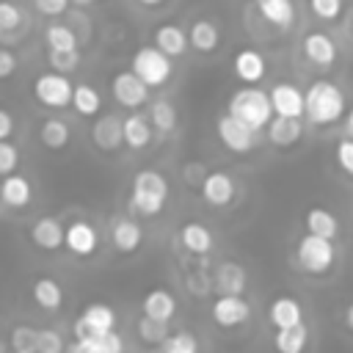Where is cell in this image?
Instances as JSON below:
<instances>
[{"label": "cell", "mask_w": 353, "mask_h": 353, "mask_svg": "<svg viewBox=\"0 0 353 353\" xmlns=\"http://www.w3.org/2000/svg\"><path fill=\"white\" fill-rule=\"evenodd\" d=\"M303 116L317 127L339 121L345 116V94H342V88L336 83H331V80H314L309 85V91L303 94Z\"/></svg>", "instance_id": "obj_1"}, {"label": "cell", "mask_w": 353, "mask_h": 353, "mask_svg": "<svg viewBox=\"0 0 353 353\" xmlns=\"http://www.w3.org/2000/svg\"><path fill=\"white\" fill-rule=\"evenodd\" d=\"M168 201V182L160 171L154 168H141L132 176V190H130V207L138 215H157Z\"/></svg>", "instance_id": "obj_2"}, {"label": "cell", "mask_w": 353, "mask_h": 353, "mask_svg": "<svg viewBox=\"0 0 353 353\" xmlns=\"http://www.w3.org/2000/svg\"><path fill=\"white\" fill-rule=\"evenodd\" d=\"M229 116L237 119L240 124H245L251 132H259L273 119L268 94L259 91V88H240L229 99Z\"/></svg>", "instance_id": "obj_3"}, {"label": "cell", "mask_w": 353, "mask_h": 353, "mask_svg": "<svg viewBox=\"0 0 353 353\" xmlns=\"http://www.w3.org/2000/svg\"><path fill=\"white\" fill-rule=\"evenodd\" d=\"M116 325H119L116 309L97 301V303L83 306V312L72 323V334H74V342H80V339H88V336L110 334V331H116Z\"/></svg>", "instance_id": "obj_4"}, {"label": "cell", "mask_w": 353, "mask_h": 353, "mask_svg": "<svg viewBox=\"0 0 353 353\" xmlns=\"http://www.w3.org/2000/svg\"><path fill=\"white\" fill-rule=\"evenodd\" d=\"M295 259L301 265V270L312 273V276H323L331 270L334 259H336V248L331 240H320L312 234H303L295 245Z\"/></svg>", "instance_id": "obj_5"}, {"label": "cell", "mask_w": 353, "mask_h": 353, "mask_svg": "<svg viewBox=\"0 0 353 353\" xmlns=\"http://www.w3.org/2000/svg\"><path fill=\"white\" fill-rule=\"evenodd\" d=\"M130 66H132L130 72H132L146 88L163 85V83L171 77V72H174L171 58H165V55L157 52L154 47H141V50L132 55V63H130Z\"/></svg>", "instance_id": "obj_6"}, {"label": "cell", "mask_w": 353, "mask_h": 353, "mask_svg": "<svg viewBox=\"0 0 353 353\" xmlns=\"http://www.w3.org/2000/svg\"><path fill=\"white\" fill-rule=\"evenodd\" d=\"M72 80L58 72H41L33 80V97L47 108H66L72 99Z\"/></svg>", "instance_id": "obj_7"}, {"label": "cell", "mask_w": 353, "mask_h": 353, "mask_svg": "<svg viewBox=\"0 0 353 353\" xmlns=\"http://www.w3.org/2000/svg\"><path fill=\"white\" fill-rule=\"evenodd\" d=\"M210 314L218 328H240L251 320V303L243 295H218L210 306Z\"/></svg>", "instance_id": "obj_8"}, {"label": "cell", "mask_w": 353, "mask_h": 353, "mask_svg": "<svg viewBox=\"0 0 353 353\" xmlns=\"http://www.w3.org/2000/svg\"><path fill=\"white\" fill-rule=\"evenodd\" d=\"M268 102H270V113L279 119H298L303 116V91L292 83H276L268 91Z\"/></svg>", "instance_id": "obj_9"}, {"label": "cell", "mask_w": 353, "mask_h": 353, "mask_svg": "<svg viewBox=\"0 0 353 353\" xmlns=\"http://www.w3.org/2000/svg\"><path fill=\"white\" fill-rule=\"evenodd\" d=\"M110 91H113V99L130 110L141 108L146 99H149V88L132 74V72H119L113 80H110Z\"/></svg>", "instance_id": "obj_10"}, {"label": "cell", "mask_w": 353, "mask_h": 353, "mask_svg": "<svg viewBox=\"0 0 353 353\" xmlns=\"http://www.w3.org/2000/svg\"><path fill=\"white\" fill-rule=\"evenodd\" d=\"M215 130H218V138H221V143H223L226 149L240 152V154L254 149V135H256V132H251L245 124H240V121L232 119L229 113H223V116L215 121Z\"/></svg>", "instance_id": "obj_11"}, {"label": "cell", "mask_w": 353, "mask_h": 353, "mask_svg": "<svg viewBox=\"0 0 353 353\" xmlns=\"http://www.w3.org/2000/svg\"><path fill=\"white\" fill-rule=\"evenodd\" d=\"M141 312H143L141 317H149V320H157V323H168L176 314V298L165 287H152L141 298Z\"/></svg>", "instance_id": "obj_12"}, {"label": "cell", "mask_w": 353, "mask_h": 353, "mask_svg": "<svg viewBox=\"0 0 353 353\" xmlns=\"http://www.w3.org/2000/svg\"><path fill=\"white\" fill-rule=\"evenodd\" d=\"M63 245L74 254V256H91L99 245V234L88 221H72L63 229Z\"/></svg>", "instance_id": "obj_13"}, {"label": "cell", "mask_w": 353, "mask_h": 353, "mask_svg": "<svg viewBox=\"0 0 353 353\" xmlns=\"http://www.w3.org/2000/svg\"><path fill=\"white\" fill-rule=\"evenodd\" d=\"M201 196L212 207H226L234 199V179L226 171L204 174V179H201Z\"/></svg>", "instance_id": "obj_14"}, {"label": "cell", "mask_w": 353, "mask_h": 353, "mask_svg": "<svg viewBox=\"0 0 353 353\" xmlns=\"http://www.w3.org/2000/svg\"><path fill=\"white\" fill-rule=\"evenodd\" d=\"M110 243L119 254H132L143 243V229L132 218H116L110 226Z\"/></svg>", "instance_id": "obj_15"}, {"label": "cell", "mask_w": 353, "mask_h": 353, "mask_svg": "<svg viewBox=\"0 0 353 353\" xmlns=\"http://www.w3.org/2000/svg\"><path fill=\"white\" fill-rule=\"evenodd\" d=\"M268 320H270V325H273L276 331L295 328V325L303 323V306H301L295 298H290V295H279V298L270 303V309H268Z\"/></svg>", "instance_id": "obj_16"}, {"label": "cell", "mask_w": 353, "mask_h": 353, "mask_svg": "<svg viewBox=\"0 0 353 353\" xmlns=\"http://www.w3.org/2000/svg\"><path fill=\"white\" fill-rule=\"evenodd\" d=\"M212 284H215L218 295H243L245 287H248V273L237 262H221L218 270H215Z\"/></svg>", "instance_id": "obj_17"}, {"label": "cell", "mask_w": 353, "mask_h": 353, "mask_svg": "<svg viewBox=\"0 0 353 353\" xmlns=\"http://www.w3.org/2000/svg\"><path fill=\"white\" fill-rule=\"evenodd\" d=\"M30 240L41 251H58L63 245V223L52 215H44L30 226Z\"/></svg>", "instance_id": "obj_18"}, {"label": "cell", "mask_w": 353, "mask_h": 353, "mask_svg": "<svg viewBox=\"0 0 353 353\" xmlns=\"http://www.w3.org/2000/svg\"><path fill=\"white\" fill-rule=\"evenodd\" d=\"M0 199H3V204L11 207V210L28 207L30 199H33V185H30V179L22 176V174H8V176L0 182Z\"/></svg>", "instance_id": "obj_19"}, {"label": "cell", "mask_w": 353, "mask_h": 353, "mask_svg": "<svg viewBox=\"0 0 353 353\" xmlns=\"http://www.w3.org/2000/svg\"><path fill=\"white\" fill-rule=\"evenodd\" d=\"M303 55L317 63V66H331L336 61V44L331 36L314 30V33H306L303 36Z\"/></svg>", "instance_id": "obj_20"}, {"label": "cell", "mask_w": 353, "mask_h": 353, "mask_svg": "<svg viewBox=\"0 0 353 353\" xmlns=\"http://www.w3.org/2000/svg\"><path fill=\"white\" fill-rule=\"evenodd\" d=\"M154 50L165 58H179L188 52V36L179 25H160L154 30Z\"/></svg>", "instance_id": "obj_21"}, {"label": "cell", "mask_w": 353, "mask_h": 353, "mask_svg": "<svg viewBox=\"0 0 353 353\" xmlns=\"http://www.w3.org/2000/svg\"><path fill=\"white\" fill-rule=\"evenodd\" d=\"M179 243H182L185 251H190V254H196V256L210 254L212 245H215L212 232H210L204 223H199V221H190V223H185V226L179 229Z\"/></svg>", "instance_id": "obj_22"}, {"label": "cell", "mask_w": 353, "mask_h": 353, "mask_svg": "<svg viewBox=\"0 0 353 353\" xmlns=\"http://www.w3.org/2000/svg\"><path fill=\"white\" fill-rule=\"evenodd\" d=\"M30 298H33V303H36L39 309L55 312V309H61V303H63V287H61L55 279H50V276H39V279L30 284Z\"/></svg>", "instance_id": "obj_23"}, {"label": "cell", "mask_w": 353, "mask_h": 353, "mask_svg": "<svg viewBox=\"0 0 353 353\" xmlns=\"http://www.w3.org/2000/svg\"><path fill=\"white\" fill-rule=\"evenodd\" d=\"M152 141V124L143 113H130L127 119H121V143H127L130 149H143Z\"/></svg>", "instance_id": "obj_24"}, {"label": "cell", "mask_w": 353, "mask_h": 353, "mask_svg": "<svg viewBox=\"0 0 353 353\" xmlns=\"http://www.w3.org/2000/svg\"><path fill=\"white\" fill-rule=\"evenodd\" d=\"M66 353H124V336H121L119 331L99 334V336H88V339L72 342Z\"/></svg>", "instance_id": "obj_25"}, {"label": "cell", "mask_w": 353, "mask_h": 353, "mask_svg": "<svg viewBox=\"0 0 353 353\" xmlns=\"http://www.w3.org/2000/svg\"><path fill=\"white\" fill-rule=\"evenodd\" d=\"M306 234L312 237H320V240H331L339 234V221L331 210H323V207H312L306 212Z\"/></svg>", "instance_id": "obj_26"}, {"label": "cell", "mask_w": 353, "mask_h": 353, "mask_svg": "<svg viewBox=\"0 0 353 353\" xmlns=\"http://www.w3.org/2000/svg\"><path fill=\"white\" fill-rule=\"evenodd\" d=\"M232 66L243 83H259L265 77V58L256 50H237Z\"/></svg>", "instance_id": "obj_27"}, {"label": "cell", "mask_w": 353, "mask_h": 353, "mask_svg": "<svg viewBox=\"0 0 353 353\" xmlns=\"http://www.w3.org/2000/svg\"><path fill=\"white\" fill-rule=\"evenodd\" d=\"M91 138L94 143L102 149V152H116L121 146V119H116L113 113L110 116H102L94 130H91Z\"/></svg>", "instance_id": "obj_28"}, {"label": "cell", "mask_w": 353, "mask_h": 353, "mask_svg": "<svg viewBox=\"0 0 353 353\" xmlns=\"http://www.w3.org/2000/svg\"><path fill=\"white\" fill-rule=\"evenodd\" d=\"M185 36H188V47H193V50H199V52H212V50L218 47L221 30H218V25L210 22V19H196Z\"/></svg>", "instance_id": "obj_29"}, {"label": "cell", "mask_w": 353, "mask_h": 353, "mask_svg": "<svg viewBox=\"0 0 353 353\" xmlns=\"http://www.w3.org/2000/svg\"><path fill=\"white\" fill-rule=\"evenodd\" d=\"M309 347V328L301 323L295 328L273 331V350L276 353H306Z\"/></svg>", "instance_id": "obj_30"}, {"label": "cell", "mask_w": 353, "mask_h": 353, "mask_svg": "<svg viewBox=\"0 0 353 353\" xmlns=\"http://www.w3.org/2000/svg\"><path fill=\"white\" fill-rule=\"evenodd\" d=\"M256 8L276 28H290L295 22V6H292V0H256Z\"/></svg>", "instance_id": "obj_31"}, {"label": "cell", "mask_w": 353, "mask_h": 353, "mask_svg": "<svg viewBox=\"0 0 353 353\" xmlns=\"http://www.w3.org/2000/svg\"><path fill=\"white\" fill-rule=\"evenodd\" d=\"M265 127H268L270 143H276V146H292L301 138V132H303L298 119H279V116H273Z\"/></svg>", "instance_id": "obj_32"}, {"label": "cell", "mask_w": 353, "mask_h": 353, "mask_svg": "<svg viewBox=\"0 0 353 353\" xmlns=\"http://www.w3.org/2000/svg\"><path fill=\"white\" fill-rule=\"evenodd\" d=\"M69 105H72L80 116H94V113H99V108H102V97H99V91H97L94 85L77 83V85H72V99H69Z\"/></svg>", "instance_id": "obj_33"}, {"label": "cell", "mask_w": 353, "mask_h": 353, "mask_svg": "<svg viewBox=\"0 0 353 353\" xmlns=\"http://www.w3.org/2000/svg\"><path fill=\"white\" fill-rule=\"evenodd\" d=\"M39 138H41V143L47 149H63L69 143L72 132H69V124L66 121H61V119H44L41 127H39Z\"/></svg>", "instance_id": "obj_34"}, {"label": "cell", "mask_w": 353, "mask_h": 353, "mask_svg": "<svg viewBox=\"0 0 353 353\" xmlns=\"http://www.w3.org/2000/svg\"><path fill=\"white\" fill-rule=\"evenodd\" d=\"M44 41H47V50L52 52H72L77 50V36L69 25H50L44 30Z\"/></svg>", "instance_id": "obj_35"}, {"label": "cell", "mask_w": 353, "mask_h": 353, "mask_svg": "<svg viewBox=\"0 0 353 353\" xmlns=\"http://www.w3.org/2000/svg\"><path fill=\"white\" fill-rule=\"evenodd\" d=\"M160 353H199V336L188 328H179L160 342Z\"/></svg>", "instance_id": "obj_36"}, {"label": "cell", "mask_w": 353, "mask_h": 353, "mask_svg": "<svg viewBox=\"0 0 353 353\" xmlns=\"http://www.w3.org/2000/svg\"><path fill=\"white\" fill-rule=\"evenodd\" d=\"M149 124H154V130L160 132H171L176 127V110L168 99H154L152 108H149Z\"/></svg>", "instance_id": "obj_37"}, {"label": "cell", "mask_w": 353, "mask_h": 353, "mask_svg": "<svg viewBox=\"0 0 353 353\" xmlns=\"http://www.w3.org/2000/svg\"><path fill=\"white\" fill-rule=\"evenodd\" d=\"M135 334H138V339H141L143 345L160 347V342H163L171 331H168V323H157V320H149V317H138Z\"/></svg>", "instance_id": "obj_38"}, {"label": "cell", "mask_w": 353, "mask_h": 353, "mask_svg": "<svg viewBox=\"0 0 353 353\" xmlns=\"http://www.w3.org/2000/svg\"><path fill=\"white\" fill-rule=\"evenodd\" d=\"M36 334H39V328H33V325H25V323H19V325H14L11 328V334H8V347L11 350H36Z\"/></svg>", "instance_id": "obj_39"}, {"label": "cell", "mask_w": 353, "mask_h": 353, "mask_svg": "<svg viewBox=\"0 0 353 353\" xmlns=\"http://www.w3.org/2000/svg\"><path fill=\"white\" fill-rule=\"evenodd\" d=\"M33 353H66L63 334L55 328H39L36 334V350Z\"/></svg>", "instance_id": "obj_40"}, {"label": "cell", "mask_w": 353, "mask_h": 353, "mask_svg": "<svg viewBox=\"0 0 353 353\" xmlns=\"http://www.w3.org/2000/svg\"><path fill=\"white\" fill-rule=\"evenodd\" d=\"M47 61H50L52 72L69 74V72L77 69V63H80V50H72V52H52V50H47Z\"/></svg>", "instance_id": "obj_41"}, {"label": "cell", "mask_w": 353, "mask_h": 353, "mask_svg": "<svg viewBox=\"0 0 353 353\" xmlns=\"http://www.w3.org/2000/svg\"><path fill=\"white\" fill-rule=\"evenodd\" d=\"M19 25H22V11L14 3L0 0V36L3 33H14Z\"/></svg>", "instance_id": "obj_42"}, {"label": "cell", "mask_w": 353, "mask_h": 353, "mask_svg": "<svg viewBox=\"0 0 353 353\" xmlns=\"http://www.w3.org/2000/svg\"><path fill=\"white\" fill-rule=\"evenodd\" d=\"M309 8L314 11V17L331 22L342 14V0H309Z\"/></svg>", "instance_id": "obj_43"}, {"label": "cell", "mask_w": 353, "mask_h": 353, "mask_svg": "<svg viewBox=\"0 0 353 353\" xmlns=\"http://www.w3.org/2000/svg\"><path fill=\"white\" fill-rule=\"evenodd\" d=\"M17 163H19V152H17V146L8 143V141H0V174H3V176L14 174Z\"/></svg>", "instance_id": "obj_44"}, {"label": "cell", "mask_w": 353, "mask_h": 353, "mask_svg": "<svg viewBox=\"0 0 353 353\" xmlns=\"http://www.w3.org/2000/svg\"><path fill=\"white\" fill-rule=\"evenodd\" d=\"M336 163L345 174H353V141L350 138H342L336 143Z\"/></svg>", "instance_id": "obj_45"}, {"label": "cell", "mask_w": 353, "mask_h": 353, "mask_svg": "<svg viewBox=\"0 0 353 353\" xmlns=\"http://www.w3.org/2000/svg\"><path fill=\"white\" fill-rule=\"evenodd\" d=\"M33 6H36V11H41L44 17H58V14L66 11L69 0H33Z\"/></svg>", "instance_id": "obj_46"}, {"label": "cell", "mask_w": 353, "mask_h": 353, "mask_svg": "<svg viewBox=\"0 0 353 353\" xmlns=\"http://www.w3.org/2000/svg\"><path fill=\"white\" fill-rule=\"evenodd\" d=\"M17 72V55L11 52V50H6V47H0V80H6V77H11Z\"/></svg>", "instance_id": "obj_47"}, {"label": "cell", "mask_w": 353, "mask_h": 353, "mask_svg": "<svg viewBox=\"0 0 353 353\" xmlns=\"http://www.w3.org/2000/svg\"><path fill=\"white\" fill-rule=\"evenodd\" d=\"M11 132H14V116L0 108V141H8Z\"/></svg>", "instance_id": "obj_48"}, {"label": "cell", "mask_w": 353, "mask_h": 353, "mask_svg": "<svg viewBox=\"0 0 353 353\" xmlns=\"http://www.w3.org/2000/svg\"><path fill=\"white\" fill-rule=\"evenodd\" d=\"M69 3H74V6H91V3H97V0H69Z\"/></svg>", "instance_id": "obj_49"}, {"label": "cell", "mask_w": 353, "mask_h": 353, "mask_svg": "<svg viewBox=\"0 0 353 353\" xmlns=\"http://www.w3.org/2000/svg\"><path fill=\"white\" fill-rule=\"evenodd\" d=\"M138 3H141V6H160L163 0H138Z\"/></svg>", "instance_id": "obj_50"}, {"label": "cell", "mask_w": 353, "mask_h": 353, "mask_svg": "<svg viewBox=\"0 0 353 353\" xmlns=\"http://www.w3.org/2000/svg\"><path fill=\"white\" fill-rule=\"evenodd\" d=\"M0 353H8V345H6V339L0 336Z\"/></svg>", "instance_id": "obj_51"}, {"label": "cell", "mask_w": 353, "mask_h": 353, "mask_svg": "<svg viewBox=\"0 0 353 353\" xmlns=\"http://www.w3.org/2000/svg\"><path fill=\"white\" fill-rule=\"evenodd\" d=\"M11 353H30V350H11Z\"/></svg>", "instance_id": "obj_52"}]
</instances>
